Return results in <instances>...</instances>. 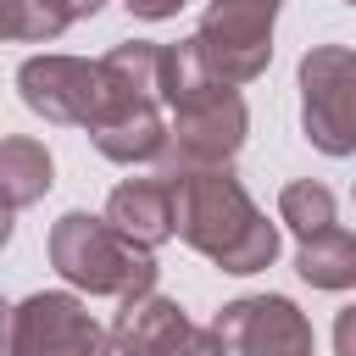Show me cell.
Returning <instances> with one entry per match:
<instances>
[{
  "mask_svg": "<svg viewBox=\"0 0 356 356\" xmlns=\"http://www.w3.org/2000/svg\"><path fill=\"white\" fill-rule=\"evenodd\" d=\"M161 106H167V150L161 178L195 167H228L250 134V111L234 83H217L195 56V39L161 44Z\"/></svg>",
  "mask_w": 356,
  "mask_h": 356,
  "instance_id": "cell-1",
  "label": "cell"
},
{
  "mask_svg": "<svg viewBox=\"0 0 356 356\" xmlns=\"http://www.w3.org/2000/svg\"><path fill=\"white\" fill-rule=\"evenodd\" d=\"M167 184H172V234L189 250L211 256L234 278H250L278 261V228L256 211V200L228 167L172 172Z\"/></svg>",
  "mask_w": 356,
  "mask_h": 356,
  "instance_id": "cell-2",
  "label": "cell"
},
{
  "mask_svg": "<svg viewBox=\"0 0 356 356\" xmlns=\"http://www.w3.org/2000/svg\"><path fill=\"white\" fill-rule=\"evenodd\" d=\"M106 95L89 117V139L106 161H156L167 150V106H161V44L128 39L100 56Z\"/></svg>",
  "mask_w": 356,
  "mask_h": 356,
  "instance_id": "cell-3",
  "label": "cell"
},
{
  "mask_svg": "<svg viewBox=\"0 0 356 356\" xmlns=\"http://www.w3.org/2000/svg\"><path fill=\"white\" fill-rule=\"evenodd\" d=\"M50 267L72 289H83V295H117V300L156 289V273H161L145 245L122 239L95 211H61L50 222Z\"/></svg>",
  "mask_w": 356,
  "mask_h": 356,
  "instance_id": "cell-4",
  "label": "cell"
},
{
  "mask_svg": "<svg viewBox=\"0 0 356 356\" xmlns=\"http://www.w3.org/2000/svg\"><path fill=\"white\" fill-rule=\"evenodd\" d=\"M111 328L89 317L72 289H39L0 306V356H111Z\"/></svg>",
  "mask_w": 356,
  "mask_h": 356,
  "instance_id": "cell-5",
  "label": "cell"
},
{
  "mask_svg": "<svg viewBox=\"0 0 356 356\" xmlns=\"http://www.w3.org/2000/svg\"><path fill=\"white\" fill-rule=\"evenodd\" d=\"M284 0H211L195 28V56L217 83H250L273 61V22Z\"/></svg>",
  "mask_w": 356,
  "mask_h": 356,
  "instance_id": "cell-6",
  "label": "cell"
},
{
  "mask_svg": "<svg viewBox=\"0 0 356 356\" xmlns=\"http://www.w3.org/2000/svg\"><path fill=\"white\" fill-rule=\"evenodd\" d=\"M300 128L323 156H356V50L312 44L300 56Z\"/></svg>",
  "mask_w": 356,
  "mask_h": 356,
  "instance_id": "cell-7",
  "label": "cell"
},
{
  "mask_svg": "<svg viewBox=\"0 0 356 356\" xmlns=\"http://www.w3.org/2000/svg\"><path fill=\"white\" fill-rule=\"evenodd\" d=\"M17 95L44 122L89 128V117L100 111V95H106V72H100V61H83V56H28L17 67Z\"/></svg>",
  "mask_w": 356,
  "mask_h": 356,
  "instance_id": "cell-8",
  "label": "cell"
},
{
  "mask_svg": "<svg viewBox=\"0 0 356 356\" xmlns=\"http://www.w3.org/2000/svg\"><path fill=\"white\" fill-rule=\"evenodd\" d=\"M234 356H317L312 323L289 295H239L211 323Z\"/></svg>",
  "mask_w": 356,
  "mask_h": 356,
  "instance_id": "cell-9",
  "label": "cell"
},
{
  "mask_svg": "<svg viewBox=\"0 0 356 356\" xmlns=\"http://www.w3.org/2000/svg\"><path fill=\"white\" fill-rule=\"evenodd\" d=\"M184 334H189L184 306L167 300V295H156V289L128 295L122 312H117V323H111V345H117L122 356H167Z\"/></svg>",
  "mask_w": 356,
  "mask_h": 356,
  "instance_id": "cell-10",
  "label": "cell"
},
{
  "mask_svg": "<svg viewBox=\"0 0 356 356\" xmlns=\"http://www.w3.org/2000/svg\"><path fill=\"white\" fill-rule=\"evenodd\" d=\"M106 222L122 239L156 250L161 239H172V184L167 178H122L106 200Z\"/></svg>",
  "mask_w": 356,
  "mask_h": 356,
  "instance_id": "cell-11",
  "label": "cell"
},
{
  "mask_svg": "<svg viewBox=\"0 0 356 356\" xmlns=\"http://www.w3.org/2000/svg\"><path fill=\"white\" fill-rule=\"evenodd\" d=\"M50 172H56V167H50V150H44L39 139H28V134L0 139V200H6L11 211L44 200L50 184H56Z\"/></svg>",
  "mask_w": 356,
  "mask_h": 356,
  "instance_id": "cell-12",
  "label": "cell"
},
{
  "mask_svg": "<svg viewBox=\"0 0 356 356\" xmlns=\"http://www.w3.org/2000/svg\"><path fill=\"white\" fill-rule=\"evenodd\" d=\"M295 273L312 289H350L356 284V234L339 228V222L306 234L300 239V256H295Z\"/></svg>",
  "mask_w": 356,
  "mask_h": 356,
  "instance_id": "cell-13",
  "label": "cell"
},
{
  "mask_svg": "<svg viewBox=\"0 0 356 356\" xmlns=\"http://www.w3.org/2000/svg\"><path fill=\"white\" fill-rule=\"evenodd\" d=\"M278 217H284V228H295L306 239V234H317V228L334 222V189L328 184H312V178H295L278 195Z\"/></svg>",
  "mask_w": 356,
  "mask_h": 356,
  "instance_id": "cell-14",
  "label": "cell"
},
{
  "mask_svg": "<svg viewBox=\"0 0 356 356\" xmlns=\"http://www.w3.org/2000/svg\"><path fill=\"white\" fill-rule=\"evenodd\" d=\"M67 28L50 17L44 0H0V44L6 39H28V44H50Z\"/></svg>",
  "mask_w": 356,
  "mask_h": 356,
  "instance_id": "cell-15",
  "label": "cell"
},
{
  "mask_svg": "<svg viewBox=\"0 0 356 356\" xmlns=\"http://www.w3.org/2000/svg\"><path fill=\"white\" fill-rule=\"evenodd\" d=\"M167 356H234L228 350V339L217 334V328H200V323H189V334L167 350Z\"/></svg>",
  "mask_w": 356,
  "mask_h": 356,
  "instance_id": "cell-16",
  "label": "cell"
},
{
  "mask_svg": "<svg viewBox=\"0 0 356 356\" xmlns=\"http://www.w3.org/2000/svg\"><path fill=\"white\" fill-rule=\"evenodd\" d=\"M128 6V17H139V22H167V17H178L189 0H122Z\"/></svg>",
  "mask_w": 356,
  "mask_h": 356,
  "instance_id": "cell-17",
  "label": "cell"
},
{
  "mask_svg": "<svg viewBox=\"0 0 356 356\" xmlns=\"http://www.w3.org/2000/svg\"><path fill=\"white\" fill-rule=\"evenodd\" d=\"M50 6V17L61 22V28H72V22H83V17H95L106 0H44Z\"/></svg>",
  "mask_w": 356,
  "mask_h": 356,
  "instance_id": "cell-18",
  "label": "cell"
},
{
  "mask_svg": "<svg viewBox=\"0 0 356 356\" xmlns=\"http://www.w3.org/2000/svg\"><path fill=\"white\" fill-rule=\"evenodd\" d=\"M334 356H356V306L334 317Z\"/></svg>",
  "mask_w": 356,
  "mask_h": 356,
  "instance_id": "cell-19",
  "label": "cell"
},
{
  "mask_svg": "<svg viewBox=\"0 0 356 356\" xmlns=\"http://www.w3.org/2000/svg\"><path fill=\"white\" fill-rule=\"evenodd\" d=\"M6 239H11V206L0 200V245H6Z\"/></svg>",
  "mask_w": 356,
  "mask_h": 356,
  "instance_id": "cell-20",
  "label": "cell"
},
{
  "mask_svg": "<svg viewBox=\"0 0 356 356\" xmlns=\"http://www.w3.org/2000/svg\"><path fill=\"white\" fill-rule=\"evenodd\" d=\"M345 6H356V0H345Z\"/></svg>",
  "mask_w": 356,
  "mask_h": 356,
  "instance_id": "cell-21",
  "label": "cell"
}]
</instances>
